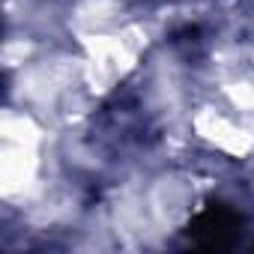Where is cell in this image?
Segmentation results:
<instances>
[{"label": "cell", "mask_w": 254, "mask_h": 254, "mask_svg": "<svg viewBox=\"0 0 254 254\" xmlns=\"http://www.w3.org/2000/svg\"><path fill=\"white\" fill-rule=\"evenodd\" d=\"M239 227H242V215L233 206H227L221 200H209L186 224V236L200 251H227L236 245Z\"/></svg>", "instance_id": "6da1fadb"}]
</instances>
